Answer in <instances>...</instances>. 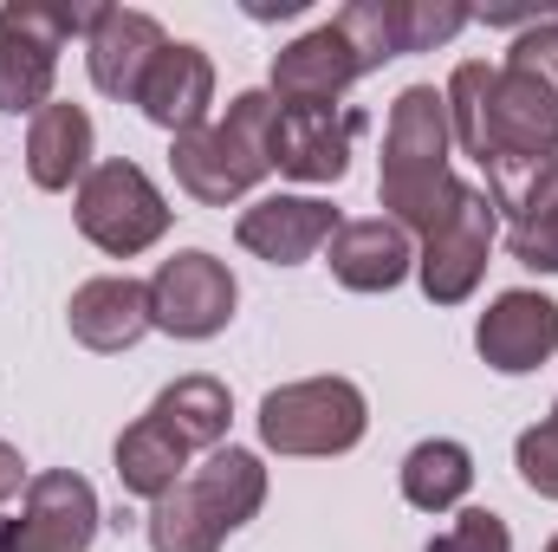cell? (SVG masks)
Returning <instances> with one entry per match:
<instances>
[{"label":"cell","mask_w":558,"mask_h":552,"mask_svg":"<svg viewBox=\"0 0 558 552\" xmlns=\"http://www.w3.org/2000/svg\"><path fill=\"white\" fill-rule=\"evenodd\" d=\"M454 131H448V105L435 85H403L384 124V176L377 195L390 208V221L403 235H435L454 208H461V176H454Z\"/></svg>","instance_id":"6da1fadb"},{"label":"cell","mask_w":558,"mask_h":552,"mask_svg":"<svg viewBox=\"0 0 558 552\" xmlns=\"http://www.w3.org/2000/svg\"><path fill=\"white\" fill-rule=\"evenodd\" d=\"M448 131L474 163L513 156V149H553L558 143V98L513 72V65H487V59H461L448 72Z\"/></svg>","instance_id":"7a4b0ae2"},{"label":"cell","mask_w":558,"mask_h":552,"mask_svg":"<svg viewBox=\"0 0 558 552\" xmlns=\"http://www.w3.org/2000/svg\"><path fill=\"white\" fill-rule=\"evenodd\" d=\"M274 111H279L274 92H241L221 124H202V131L175 137V149H169L175 182L208 208H228L247 189H260L274 176Z\"/></svg>","instance_id":"3957f363"},{"label":"cell","mask_w":558,"mask_h":552,"mask_svg":"<svg viewBox=\"0 0 558 552\" xmlns=\"http://www.w3.org/2000/svg\"><path fill=\"white\" fill-rule=\"evenodd\" d=\"M98 7H46V0H7L0 7V111L39 118L52 105L59 52L72 33H92Z\"/></svg>","instance_id":"277c9868"},{"label":"cell","mask_w":558,"mask_h":552,"mask_svg":"<svg viewBox=\"0 0 558 552\" xmlns=\"http://www.w3.org/2000/svg\"><path fill=\"white\" fill-rule=\"evenodd\" d=\"M72 215H78V235L98 254H111V261H137V254H149L169 235V202L149 182V169L131 163V156L92 163V176L78 182Z\"/></svg>","instance_id":"5b68a950"},{"label":"cell","mask_w":558,"mask_h":552,"mask_svg":"<svg viewBox=\"0 0 558 552\" xmlns=\"http://www.w3.org/2000/svg\"><path fill=\"white\" fill-rule=\"evenodd\" d=\"M371 429V404L351 377H299L260 397V442L274 455H344Z\"/></svg>","instance_id":"8992f818"},{"label":"cell","mask_w":558,"mask_h":552,"mask_svg":"<svg viewBox=\"0 0 558 552\" xmlns=\"http://www.w3.org/2000/svg\"><path fill=\"white\" fill-rule=\"evenodd\" d=\"M468 20H474V13L454 7V0H351V7H338L331 26L351 39L357 72H384V65L403 59V52H435V46H448Z\"/></svg>","instance_id":"52a82bcc"},{"label":"cell","mask_w":558,"mask_h":552,"mask_svg":"<svg viewBox=\"0 0 558 552\" xmlns=\"http://www.w3.org/2000/svg\"><path fill=\"white\" fill-rule=\"evenodd\" d=\"M143 286H149V332H169V338H189V345L228 332V319L241 305V286L228 274V261H215L202 248L162 261Z\"/></svg>","instance_id":"ba28073f"},{"label":"cell","mask_w":558,"mask_h":552,"mask_svg":"<svg viewBox=\"0 0 558 552\" xmlns=\"http://www.w3.org/2000/svg\"><path fill=\"white\" fill-rule=\"evenodd\" d=\"M494 235H500V215L487 202V189H461V208L422 241L416 254V279L435 305H461L474 299V286L487 274V254H494Z\"/></svg>","instance_id":"9c48e42d"},{"label":"cell","mask_w":558,"mask_h":552,"mask_svg":"<svg viewBox=\"0 0 558 552\" xmlns=\"http://www.w3.org/2000/svg\"><path fill=\"white\" fill-rule=\"evenodd\" d=\"M364 137L357 105H279L274 111V169L292 182H338L351 169V143Z\"/></svg>","instance_id":"30bf717a"},{"label":"cell","mask_w":558,"mask_h":552,"mask_svg":"<svg viewBox=\"0 0 558 552\" xmlns=\"http://www.w3.org/2000/svg\"><path fill=\"white\" fill-rule=\"evenodd\" d=\"M98 520H105V507H98L92 481L72 475V468H46V475H33L20 514H13L20 547L26 552H92Z\"/></svg>","instance_id":"8fae6325"},{"label":"cell","mask_w":558,"mask_h":552,"mask_svg":"<svg viewBox=\"0 0 558 552\" xmlns=\"http://www.w3.org/2000/svg\"><path fill=\"white\" fill-rule=\"evenodd\" d=\"M474 351H481L487 371H500V377L539 371L558 351V305L546 292H526V286L500 292V299L481 312V325H474Z\"/></svg>","instance_id":"7c38bea8"},{"label":"cell","mask_w":558,"mask_h":552,"mask_svg":"<svg viewBox=\"0 0 558 552\" xmlns=\"http://www.w3.org/2000/svg\"><path fill=\"white\" fill-rule=\"evenodd\" d=\"M162 46H169V33L149 13H137V7H98L92 33H85V72H92V85L105 98L137 105V85L149 79Z\"/></svg>","instance_id":"4fadbf2b"},{"label":"cell","mask_w":558,"mask_h":552,"mask_svg":"<svg viewBox=\"0 0 558 552\" xmlns=\"http://www.w3.org/2000/svg\"><path fill=\"white\" fill-rule=\"evenodd\" d=\"M338 235V208L318 202V195H260L254 208H241L234 221V241L267 261V267H299L312 261L318 248H331Z\"/></svg>","instance_id":"5bb4252c"},{"label":"cell","mask_w":558,"mask_h":552,"mask_svg":"<svg viewBox=\"0 0 558 552\" xmlns=\"http://www.w3.org/2000/svg\"><path fill=\"white\" fill-rule=\"evenodd\" d=\"M357 52L351 39L325 20L312 33H299L292 46L274 52V98L279 105H344V92L357 85Z\"/></svg>","instance_id":"9a60e30c"},{"label":"cell","mask_w":558,"mask_h":552,"mask_svg":"<svg viewBox=\"0 0 558 552\" xmlns=\"http://www.w3.org/2000/svg\"><path fill=\"white\" fill-rule=\"evenodd\" d=\"M208 105H215V65H208V52L202 46H182V39L162 46L156 65H149V79L137 85V111L156 131L189 137V131L208 124Z\"/></svg>","instance_id":"2e32d148"},{"label":"cell","mask_w":558,"mask_h":552,"mask_svg":"<svg viewBox=\"0 0 558 552\" xmlns=\"http://www.w3.org/2000/svg\"><path fill=\"white\" fill-rule=\"evenodd\" d=\"M325 254H331V279L344 292H390V286H403L410 267H416V248H410V235L390 215L338 221V235H331Z\"/></svg>","instance_id":"e0dca14e"},{"label":"cell","mask_w":558,"mask_h":552,"mask_svg":"<svg viewBox=\"0 0 558 552\" xmlns=\"http://www.w3.org/2000/svg\"><path fill=\"white\" fill-rule=\"evenodd\" d=\"M65 325L85 351H131L143 332H149V286L131 274H98L85 279L65 305Z\"/></svg>","instance_id":"ac0fdd59"},{"label":"cell","mask_w":558,"mask_h":552,"mask_svg":"<svg viewBox=\"0 0 558 552\" xmlns=\"http://www.w3.org/2000/svg\"><path fill=\"white\" fill-rule=\"evenodd\" d=\"M26 176L39 189H52V195L92 176V118H85V105H46L26 124Z\"/></svg>","instance_id":"d6986e66"},{"label":"cell","mask_w":558,"mask_h":552,"mask_svg":"<svg viewBox=\"0 0 558 552\" xmlns=\"http://www.w3.org/2000/svg\"><path fill=\"white\" fill-rule=\"evenodd\" d=\"M149 416L195 455V448H221L228 442V422H234V397H228V384L221 377H175L156 404H149Z\"/></svg>","instance_id":"ffe728a7"},{"label":"cell","mask_w":558,"mask_h":552,"mask_svg":"<svg viewBox=\"0 0 558 552\" xmlns=\"http://www.w3.org/2000/svg\"><path fill=\"white\" fill-rule=\"evenodd\" d=\"M118 488L137 494V501H162L182 475H189V448L156 422V416H137L124 435H118Z\"/></svg>","instance_id":"44dd1931"},{"label":"cell","mask_w":558,"mask_h":552,"mask_svg":"<svg viewBox=\"0 0 558 552\" xmlns=\"http://www.w3.org/2000/svg\"><path fill=\"white\" fill-rule=\"evenodd\" d=\"M468 488H474V455H468L461 442L435 435V442H416V448L403 455V501H410L416 514H448V507H461Z\"/></svg>","instance_id":"7402d4cb"},{"label":"cell","mask_w":558,"mask_h":552,"mask_svg":"<svg viewBox=\"0 0 558 552\" xmlns=\"http://www.w3.org/2000/svg\"><path fill=\"white\" fill-rule=\"evenodd\" d=\"M481 176H487V202H494V215L526 221V215H539V208L558 195V143L553 149H513V156H494V163H481Z\"/></svg>","instance_id":"603a6c76"},{"label":"cell","mask_w":558,"mask_h":552,"mask_svg":"<svg viewBox=\"0 0 558 552\" xmlns=\"http://www.w3.org/2000/svg\"><path fill=\"white\" fill-rule=\"evenodd\" d=\"M513 468H520V481H526L539 501H558V416L533 422V429L513 442Z\"/></svg>","instance_id":"cb8c5ba5"},{"label":"cell","mask_w":558,"mask_h":552,"mask_svg":"<svg viewBox=\"0 0 558 552\" xmlns=\"http://www.w3.org/2000/svg\"><path fill=\"white\" fill-rule=\"evenodd\" d=\"M507 254H513L520 267H533V274H558V195L539 208V215L513 221V235H507Z\"/></svg>","instance_id":"d4e9b609"},{"label":"cell","mask_w":558,"mask_h":552,"mask_svg":"<svg viewBox=\"0 0 558 552\" xmlns=\"http://www.w3.org/2000/svg\"><path fill=\"white\" fill-rule=\"evenodd\" d=\"M428 552H513V533H507V520L494 507H468L448 533L428 540Z\"/></svg>","instance_id":"484cf974"},{"label":"cell","mask_w":558,"mask_h":552,"mask_svg":"<svg viewBox=\"0 0 558 552\" xmlns=\"http://www.w3.org/2000/svg\"><path fill=\"white\" fill-rule=\"evenodd\" d=\"M507 65H513V72H526V79H539V85L558 98V20H533V26L513 39Z\"/></svg>","instance_id":"4316f807"},{"label":"cell","mask_w":558,"mask_h":552,"mask_svg":"<svg viewBox=\"0 0 558 552\" xmlns=\"http://www.w3.org/2000/svg\"><path fill=\"white\" fill-rule=\"evenodd\" d=\"M20 488H26V461H20V448H13V442H0V507H7Z\"/></svg>","instance_id":"83f0119b"},{"label":"cell","mask_w":558,"mask_h":552,"mask_svg":"<svg viewBox=\"0 0 558 552\" xmlns=\"http://www.w3.org/2000/svg\"><path fill=\"white\" fill-rule=\"evenodd\" d=\"M247 13L254 20H292V13H305V0H254Z\"/></svg>","instance_id":"f1b7e54d"},{"label":"cell","mask_w":558,"mask_h":552,"mask_svg":"<svg viewBox=\"0 0 558 552\" xmlns=\"http://www.w3.org/2000/svg\"><path fill=\"white\" fill-rule=\"evenodd\" d=\"M0 552H26V547H20V527H13V514H0Z\"/></svg>","instance_id":"f546056e"},{"label":"cell","mask_w":558,"mask_h":552,"mask_svg":"<svg viewBox=\"0 0 558 552\" xmlns=\"http://www.w3.org/2000/svg\"><path fill=\"white\" fill-rule=\"evenodd\" d=\"M546 552H558V533H553V547H546Z\"/></svg>","instance_id":"4dcf8cb0"}]
</instances>
